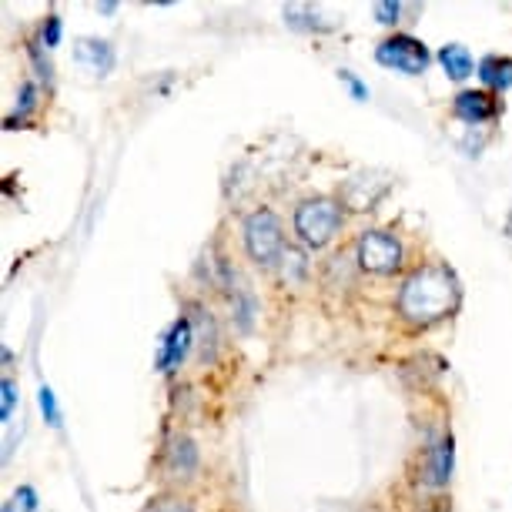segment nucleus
<instances>
[{
	"instance_id": "f257e3e1",
	"label": "nucleus",
	"mask_w": 512,
	"mask_h": 512,
	"mask_svg": "<svg viewBox=\"0 0 512 512\" xmlns=\"http://www.w3.org/2000/svg\"><path fill=\"white\" fill-rule=\"evenodd\" d=\"M459 305V282L446 265H422L405 278L399 312L412 325H432Z\"/></svg>"
},
{
	"instance_id": "f03ea898",
	"label": "nucleus",
	"mask_w": 512,
	"mask_h": 512,
	"mask_svg": "<svg viewBox=\"0 0 512 512\" xmlns=\"http://www.w3.org/2000/svg\"><path fill=\"white\" fill-rule=\"evenodd\" d=\"M342 228V205L335 198H308L295 208V235L308 248H325Z\"/></svg>"
},
{
	"instance_id": "7ed1b4c3",
	"label": "nucleus",
	"mask_w": 512,
	"mask_h": 512,
	"mask_svg": "<svg viewBox=\"0 0 512 512\" xmlns=\"http://www.w3.org/2000/svg\"><path fill=\"white\" fill-rule=\"evenodd\" d=\"M245 248L248 258L255 265L272 268L285 251V235H282V221L272 208H258L245 218Z\"/></svg>"
},
{
	"instance_id": "20e7f679",
	"label": "nucleus",
	"mask_w": 512,
	"mask_h": 512,
	"mask_svg": "<svg viewBox=\"0 0 512 512\" xmlns=\"http://www.w3.org/2000/svg\"><path fill=\"white\" fill-rule=\"evenodd\" d=\"M375 61L382 67H389V71L415 77V74H425V67H429V51H425L422 41H415L409 34H392L375 47Z\"/></svg>"
},
{
	"instance_id": "39448f33",
	"label": "nucleus",
	"mask_w": 512,
	"mask_h": 512,
	"mask_svg": "<svg viewBox=\"0 0 512 512\" xmlns=\"http://www.w3.org/2000/svg\"><path fill=\"white\" fill-rule=\"evenodd\" d=\"M359 265L372 275H392L402 268V245L389 231H365L359 238Z\"/></svg>"
},
{
	"instance_id": "423d86ee",
	"label": "nucleus",
	"mask_w": 512,
	"mask_h": 512,
	"mask_svg": "<svg viewBox=\"0 0 512 512\" xmlns=\"http://www.w3.org/2000/svg\"><path fill=\"white\" fill-rule=\"evenodd\" d=\"M191 342H195V328H191V318H178V322L168 328L164 342H161L158 369H161V372H175V369H181V362H185V359H188V352H191Z\"/></svg>"
},
{
	"instance_id": "0eeeda50",
	"label": "nucleus",
	"mask_w": 512,
	"mask_h": 512,
	"mask_svg": "<svg viewBox=\"0 0 512 512\" xmlns=\"http://www.w3.org/2000/svg\"><path fill=\"white\" fill-rule=\"evenodd\" d=\"M195 466H198L195 442H191L188 436H181V432H175V436L168 439V446H164V469L178 479H188L191 472H195Z\"/></svg>"
},
{
	"instance_id": "6e6552de",
	"label": "nucleus",
	"mask_w": 512,
	"mask_h": 512,
	"mask_svg": "<svg viewBox=\"0 0 512 512\" xmlns=\"http://www.w3.org/2000/svg\"><path fill=\"white\" fill-rule=\"evenodd\" d=\"M496 114H499V101H496V94H489V91H462L456 98V118L469 124L492 121Z\"/></svg>"
},
{
	"instance_id": "1a4fd4ad",
	"label": "nucleus",
	"mask_w": 512,
	"mask_h": 512,
	"mask_svg": "<svg viewBox=\"0 0 512 512\" xmlns=\"http://www.w3.org/2000/svg\"><path fill=\"white\" fill-rule=\"evenodd\" d=\"M74 57L81 64H88L94 74H108L114 67V47L108 41H101V37H84V41H77Z\"/></svg>"
},
{
	"instance_id": "9d476101",
	"label": "nucleus",
	"mask_w": 512,
	"mask_h": 512,
	"mask_svg": "<svg viewBox=\"0 0 512 512\" xmlns=\"http://www.w3.org/2000/svg\"><path fill=\"white\" fill-rule=\"evenodd\" d=\"M479 81L486 84V88L492 91H506L512 88V61L509 57H502V54H486L479 61Z\"/></svg>"
},
{
	"instance_id": "9b49d317",
	"label": "nucleus",
	"mask_w": 512,
	"mask_h": 512,
	"mask_svg": "<svg viewBox=\"0 0 512 512\" xmlns=\"http://www.w3.org/2000/svg\"><path fill=\"white\" fill-rule=\"evenodd\" d=\"M452 462H456V446H452V436L429 449V486H446L452 479Z\"/></svg>"
},
{
	"instance_id": "f8f14e48",
	"label": "nucleus",
	"mask_w": 512,
	"mask_h": 512,
	"mask_svg": "<svg viewBox=\"0 0 512 512\" xmlns=\"http://www.w3.org/2000/svg\"><path fill=\"white\" fill-rule=\"evenodd\" d=\"M439 64L446 67V74L452 77V81H466V77L472 74V54L466 51L462 44H446L439 51Z\"/></svg>"
},
{
	"instance_id": "ddd939ff",
	"label": "nucleus",
	"mask_w": 512,
	"mask_h": 512,
	"mask_svg": "<svg viewBox=\"0 0 512 512\" xmlns=\"http://www.w3.org/2000/svg\"><path fill=\"white\" fill-rule=\"evenodd\" d=\"M37 108V84L34 81H24L21 84V94H17V111L7 118V128H14L17 124V118L21 121H27V114H31Z\"/></svg>"
},
{
	"instance_id": "4468645a",
	"label": "nucleus",
	"mask_w": 512,
	"mask_h": 512,
	"mask_svg": "<svg viewBox=\"0 0 512 512\" xmlns=\"http://www.w3.org/2000/svg\"><path fill=\"white\" fill-rule=\"evenodd\" d=\"M37 402H41V412H44L47 425L61 429V409H57V399H54L51 385H41V392H37Z\"/></svg>"
},
{
	"instance_id": "2eb2a0df",
	"label": "nucleus",
	"mask_w": 512,
	"mask_h": 512,
	"mask_svg": "<svg viewBox=\"0 0 512 512\" xmlns=\"http://www.w3.org/2000/svg\"><path fill=\"white\" fill-rule=\"evenodd\" d=\"M141 512H195V506L175 496H161V499H151Z\"/></svg>"
},
{
	"instance_id": "dca6fc26",
	"label": "nucleus",
	"mask_w": 512,
	"mask_h": 512,
	"mask_svg": "<svg viewBox=\"0 0 512 512\" xmlns=\"http://www.w3.org/2000/svg\"><path fill=\"white\" fill-rule=\"evenodd\" d=\"M0 395H4V399H0V419H11V412H14V402H17V385H14V379H4L0 382Z\"/></svg>"
},
{
	"instance_id": "f3484780",
	"label": "nucleus",
	"mask_w": 512,
	"mask_h": 512,
	"mask_svg": "<svg viewBox=\"0 0 512 512\" xmlns=\"http://www.w3.org/2000/svg\"><path fill=\"white\" fill-rule=\"evenodd\" d=\"M41 41H44L47 51H51V47L61 44V17H57V14H51V17H47V21H44Z\"/></svg>"
},
{
	"instance_id": "a211bd4d",
	"label": "nucleus",
	"mask_w": 512,
	"mask_h": 512,
	"mask_svg": "<svg viewBox=\"0 0 512 512\" xmlns=\"http://www.w3.org/2000/svg\"><path fill=\"white\" fill-rule=\"evenodd\" d=\"M399 14H402V4H395V0H382V4H375V17H379V24H399Z\"/></svg>"
},
{
	"instance_id": "6ab92c4d",
	"label": "nucleus",
	"mask_w": 512,
	"mask_h": 512,
	"mask_svg": "<svg viewBox=\"0 0 512 512\" xmlns=\"http://www.w3.org/2000/svg\"><path fill=\"white\" fill-rule=\"evenodd\" d=\"M338 77H342V81L349 84V91H352V98H355V101H369V88H365V84H362L352 71H338Z\"/></svg>"
},
{
	"instance_id": "aec40b11",
	"label": "nucleus",
	"mask_w": 512,
	"mask_h": 512,
	"mask_svg": "<svg viewBox=\"0 0 512 512\" xmlns=\"http://www.w3.org/2000/svg\"><path fill=\"white\" fill-rule=\"evenodd\" d=\"M17 506H24V512H37V492L31 486L17 489Z\"/></svg>"
},
{
	"instance_id": "412c9836",
	"label": "nucleus",
	"mask_w": 512,
	"mask_h": 512,
	"mask_svg": "<svg viewBox=\"0 0 512 512\" xmlns=\"http://www.w3.org/2000/svg\"><path fill=\"white\" fill-rule=\"evenodd\" d=\"M4 512H14V502H4Z\"/></svg>"
}]
</instances>
